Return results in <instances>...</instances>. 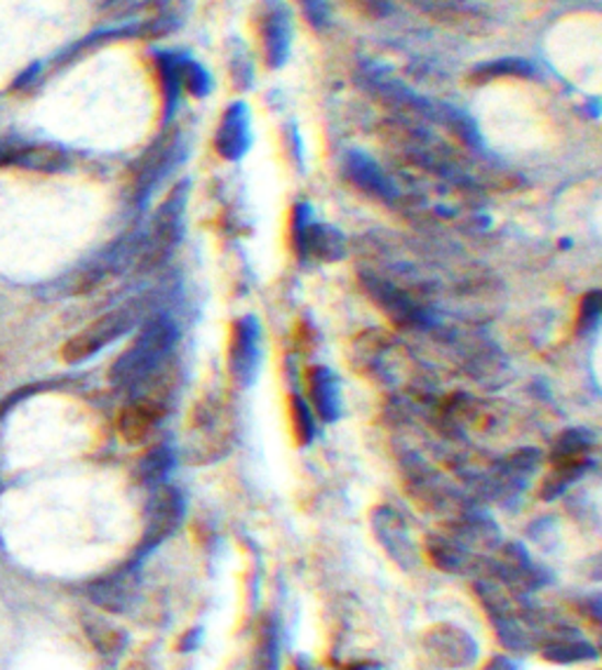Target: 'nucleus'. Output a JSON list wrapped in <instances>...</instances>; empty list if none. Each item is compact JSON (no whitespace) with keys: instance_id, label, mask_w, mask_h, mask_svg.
Here are the masks:
<instances>
[{"instance_id":"obj_1","label":"nucleus","mask_w":602,"mask_h":670,"mask_svg":"<svg viewBox=\"0 0 602 670\" xmlns=\"http://www.w3.org/2000/svg\"><path fill=\"white\" fill-rule=\"evenodd\" d=\"M177 341L174 325L168 318H156L144 325V330L111 367V382L141 394H166L172 390L177 367L172 349Z\"/></svg>"},{"instance_id":"obj_2","label":"nucleus","mask_w":602,"mask_h":670,"mask_svg":"<svg viewBox=\"0 0 602 670\" xmlns=\"http://www.w3.org/2000/svg\"><path fill=\"white\" fill-rule=\"evenodd\" d=\"M236 443V417L219 398H201L186 421V462L213 464L231 452Z\"/></svg>"},{"instance_id":"obj_3","label":"nucleus","mask_w":602,"mask_h":670,"mask_svg":"<svg viewBox=\"0 0 602 670\" xmlns=\"http://www.w3.org/2000/svg\"><path fill=\"white\" fill-rule=\"evenodd\" d=\"M137 320V310L133 306H121L113 308L109 314L100 316L94 322H90L86 330H80L76 337L67 341V347L61 349L64 361L76 365L86 363L92 355L106 349L113 341L121 339L125 332L133 330V325Z\"/></svg>"},{"instance_id":"obj_4","label":"nucleus","mask_w":602,"mask_h":670,"mask_svg":"<svg viewBox=\"0 0 602 670\" xmlns=\"http://www.w3.org/2000/svg\"><path fill=\"white\" fill-rule=\"evenodd\" d=\"M156 492L151 495L149 506H146V525L141 544L137 548V555H149L154 548H158L168 536L174 534V530L182 525L184 520V497L179 489L158 485L154 487Z\"/></svg>"},{"instance_id":"obj_5","label":"nucleus","mask_w":602,"mask_h":670,"mask_svg":"<svg viewBox=\"0 0 602 670\" xmlns=\"http://www.w3.org/2000/svg\"><path fill=\"white\" fill-rule=\"evenodd\" d=\"M421 645H424L429 659L441 668L459 670V668L474 666L478 661L476 637H470V633H466L459 626H452V624L433 626L427 631Z\"/></svg>"},{"instance_id":"obj_6","label":"nucleus","mask_w":602,"mask_h":670,"mask_svg":"<svg viewBox=\"0 0 602 670\" xmlns=\"http://www.w3.org/2000/svg\"><path fill=\"white\" fill-rule=\"evenodd\" d=\"M487 567H490V579L507 586L509 591L518 595H525L544 583L542 569H536L527 558V553L515 544L503 546L499 558L487 563Z\"/></svg>"},{"instance_id":"obj_7","label":"nucleus","mask_w":602,"mask_h":670,"mask_svg":"<svg viewBox=\"0 0 602 670\" xmlns=\"http://www.w3.org/2000/svg\"><path fill=\"white\" fill-rule=\"evenodd\" d=\"M372 527L377 534L379 544L388 550L390 558H394L400 567L410 569L417 563V548L412 544V536L405 520L400 518L398 511L388 509V506H379L377 511L372 513Z\"/></svg>"},{"instance_id":"obj_8","label":"nucleus","mask_w":602,"mask_h":670,"mask_svg":"<svg viewBox=\"0 0 602 670\" xmlns=\"http://www.w3.org/2000/svg\"><path fill=\"white\" fill-rule=\"evenodd\" d=\"M182 212H184V195L174 193L170 201H166L158 209L156 222H154V231L149 236V242H146L144 250V264L154 266L158 261L166 257L172 245L179 240V234H182Z\"/></svg>"},{"instance_id":"obj_9","label":"nucleus","mask_w":602,"mask_h":670,"mask_svg":"<svg viewBox=\"0 0 602 670\" xmlns=\"http://www.w3.org/2000/svg\"><path fill=\"white\" fill-rule=\"evenodd\" d=\"M405 480H408L410 495L421 503V509L443 513L459 503L457 492H454L441 476H435V473L424 464L412 462L408 473H405Z\"/></svg>"},{"instance_id":"obj_10","label":"nucleus","mask_w":602,"mask_h":670,"mask_svg":"<svg viewBox=\"0 0 602 670\" xmlns=\"http://www.w3.org/2000/svg\"><path fill=\"white\" fill-rule=\"evenodd\" d=\"M166 415L168 405L149 398H133V402H127L118 417V433L127 445H141L156 433Z\"/></svg>"},{"instance_id":"obj_11","label":"nucleus","mask_w":602,"mask_h":670,"mask_svg":"<svg viewBox=\"0 0 602 670\" xmlns=\"http://www.w3.org/2000/svg\"><path fill=\"white\" fill-rule=\"evenodd\" d=\"M542 659L550 663H583L598 659V649L575 628H550L539 645Z\"/></svg>"},{"instance_id":"obj_12","label":"nucleus","mask_w":602,"mask_h":670,"mask_svg":"<svg viewBox=\"0 0 602 670\" xmlns=\"http://www.w3.org/2000/svg\"><path fill=\"white\" fill-rule=\"evenodd\" d=\"M90 600L96 604V607H102L106 612H125L129 610V604L135 602L137 595V577L135 569H118L113 571V575L96 579L90 588H88Z\"/></svg>"},{"instance_id":"obj_13","label":"nucleus","mask_w":602,"mask_h":670,"mask_svg":"<svg viewBox=\"0 0 602 670\" xmlns=\"http://www.w3.org/2000/svg\"><path fill=\"white\" fill-rule=\"evenodd\" d=\"M438 24L464 31H482L487 24L485 14L468 0H408Z\"/></svg>"},{"instance_id":"obj_14","label":"nucleus","mask_w":602,"mask_h":670,"mask_svg":"<svg viewBox=\"0 0 602 670\" xmlns=\"http://www.w3.org/2000/svg\"><path fill=\"white\" fill-rule=\"evenodd\" d=\"M262 38H264V57L269 67H281L287 57V47L292 38L289 12L283 0H266L264 20H262Z\"/></svg>"},{"instance_id":"obj_15","label":"nucleus","mask_w":602,"mask_h":670,"mask_svg":"<svg viewBox=\"0 0 602 670\" xmlns=\"http://www.w3.org/2000/svg\"><path fill=\"white\" fill-rule=\"evenodd\" d=\"M427 553L429 560L438 567L447 571V575H464V571H474L480 567L478 555L464 548L457 538L445 534H431L427 538Z\"/></svg>"},{"instance_id":"obj_16","label":"nucleus","mask_w":602,"mask_h":670,"mask_svg":"<svg viewBox=\"0 0 602 670\" xmlns=\"http://www.w3.org/2000/svg\"><path fill=\"white\" fill-rule=\"evenodd\" d=\"M10 166L31 172H61L69 166V156L57 144H20L14 146Z\"/></svg>"},{"instance_id":"obj_17","label":"nucleus","mask_w":602,"mask_h":670,"mask_svg":"<svg viewBox=\"0 0 602 670\" xmlns=\"http://www.w3.org/2000/svg\"><path fill=\"white\" fill-rule=\"evenodd\" d=\"M217 151L229 160H236L248 151V109L242 104H236L224 113L217 133Z\"/></svg>"},{"instance_id":"obj_18","label":"nucleus","mask_w":602,"mask_h":670,"mask_svg":"<svg viewBox=\"0 0 602 670\" xmlns=\"http://www.w3.org/2000/svg\"><path fill=\"white\" fill-rule=\"evenodd\" d=\"M248 670H281V628L273 616L262 618L257 628Z\"/></svg>"},{"instance_id":"obj_19","label":"nucleus","mask_w":602,"mask_h":670,"mask_svg":"<svg viewBox=\"0 0 602 670\" xmlns=\"http://www.w3.org/2000/svg\"><path fill=\"white\" fill-rule=\"evenodd\" d=\"M231 372L234 377L246 379V374H252L257 363V332L250 320H240L234 325L231 332Z\"/></svg>"},{"instance_id":"obj_20","label":"nucleus","mask_w":602,"mask_h":670,"mask_svg":"<svg viewBox=\"0 0 602 670\" xmlns=\"http://www.w3.org/2000/svg\"><path fill=\"white\" fill-rule=\"evenodd\" d=\"M174 146L177 141L172 137L170 139L162 137L154 149H149V154L141 158L139 170H137V191L139 193H149V189H154L158 179H162V174L168 172L172 156L177 151Z\"/></svg>"},{"instance_id":"obj_21","label":"nucleus","mask_w":602,"mask_h":670,"mask_svg":"<svg viewBox=\"0 0 602 670\" xmlns=\"http://www.w3.org/2000/svg\"><path fill=\"white\" fill-rule=\"evenodd\" d=\"M591 459H575V462H550V470L539 487V497L550 501L560 497L565 489L577 482L586 470H589Z\"/></svg>"},{"instance_id":"obj_22","label":"nucleus","mask_w":602,"mask_h":670,"mask_svg":"<svg viewBox=\"0 0 602 670\" xmlns=\"http://www.w3.org/2000/svg\"><path fill=\"white\" fill-rule=\"evenodd\" d=\"M86 633L90 637V643L94 645V649L104 654L109 659H116L118 654H123L125 645H127V635L118 628L109 624L104 618H94L90 616L86 621Z\"/></svg>"},{"instance_id":"obj_23","label":"nucleus","mask_w":602,"mask_h":670,"mask_svg":"<svg viewBox=\"0 0 602 670\" xmlns=\"http://www.w3.org/2000/svg\"><path fill=\"white\" fill-rule=\"evenodd\" d=\"M308 388L316 402V410L322 419H334L339 412V398H337V384L328 370H311L308 372Z\"/></svg>"},{"instance_id":"obj_24","label":"nucleus","mask_w":602,"mask_h":670,"mask_svg":"<svg viewBox=\"0 0 602 670\" xmlns=\"http://www.w3.org/2000/svg\"><path fill=\"white\" fill-rule=\"evenodd\" d=\"M172 464L174 456L168 447H154L146 452L137 464V480L146 487H158L172 470Z\"/></svg>"},{"instance_id":"obj_25","label":"nucleus","mask_w":602,"mask_h":670,"mask_svg":"<svg viewBox=\"0 0 602 670\" xmlns=\"http://www.w3.org/2000/svg\"><path fill=\"white\" fill-rule=\"evenodd\" d=\"M593 438L586 431H567L563 433L550 450V462H575L591 459Z\"/></svg>"},{"instance_id":"obj_26","label":"nucleus","mask_w":602,"mask_h":670,"mask_svg":"<svg viewBox=\"0 0 602 670\" xmlns=\"http://www.w3.org/2000/svg\"><path fill=\"white\" fill-rule=\"evenodd\" d=\"M349 174L353 182L370 191V193H377V195H388L390 193V186L384 179V174L374 168V162H370L367 158L363 156H353L351 162H349Z\"/></svg>"},{"instance_id":"obj_27","label":"nucleus","mask_w":602,"mask_h":670,"mask_svg":"<svg viewBox=\"0 0 602 670\" xmlns=\"http://www.w3.org/2000/svg\"><path fill=\"white\" fill-rule=\"evenodd\" d=\"M503 76H518V78L532 76L530 61H523V59L490 61V64H485V67H480L478 71H474V76H470V80H474V83H487V80L503 78Z\"/></svg>"},{"instance_id":"obj_28","label":"nucleus","mask_w":602,"mask_h":670,"mask_svg":"<svg viewBox=\"0 0 602 670\" xmlns=\"http://www.w3.org/2000/svg\"><path fill=\"white\" fill-rule=\"evenodd\" d=\"M289 417H292V431H295L297 445H308L316 435V427H314V417L308 412V407L302 398H292L289 400Z\"/></svg>"},{"instance_id":"obj_29","label":"nucleus","mask_w":602,"mask_h":670,"mask_svg":"<svg viewBox=\"0 0 602 670\" xmlns=\"http://www.w3.org/2000/svg\"><path fill=\"white\" fill-rule=\"evenodd\" d=\"M179 86L186 88L195 96H203L209 90V76L198 61L179 59Z\"/></svg>"},{"instance_id":"obj_30","label":"nucleus","mask_w":602,"mask_h":670,"mask_svg":"<svg viewBox=\"0 0 602 670\" xmlns=\"http://www.w3.org/2000/svg\"><path fill=\"white\" fill-rule=\"evenodd\" d=\"M302 8H304V14L306 20L314 24V29H325L328 26V5H325V0H302Z\"/></svg>"},{"instance_id":"obj_31","label":"nucleus","mask_w":602,"mask_h":670,"mask_svg":"<svg viewBox=\"0 0 602 670\" xmlns=\"http://www.w3.org/2000/svg\"><path fill=\"white\" fill-rule=\"evenodd\" d=\"M600 316V294L593 292L589 294V297L583 299V308H581V320H583V327L589 322H595Z\"/></svg>"},{"instance_id":"obj_32","label":"nucleus","mask_w":602,"mask_h":670,"mask_svg":"<svg viewBox=\"0 0 602 670\" xmlns=\"http://www.w3.org/2000/svg\"><path fill=\"white\" fill-rule=\"evenodd\" d=\"M357 8H361V12L370 14V18H384V14L390 12V5L388 0H355Z\"/></svg>"},{"instance_id":"obj_33","label":"nucleus","mask_w":602,"mask_h":670,"mask_svg":"<svg viewBox=\"0 0 602 670\" xmlns=\"http://www.w3.org/2000/svg\"><path fill=\"white\" fill-rule=\"evenodd\" d=\"M480 670H520V666L513 659L503 657V654H495V657L485 661V666Z\"/></svg>"},{"instance_id":"obj_34","label":"nucleus","mask_w":602,"mask_h":670,"mask_svg":"<svg viewBox=\"0 0 602 670\" xmlns=\"http://www.w3.org/2000/svg\"><path fill=\"white\" fill-rule=\"evenodd\" d=\"M198 643H201V631H193V635H184L182 640H179V651H191V649H195L198 647Z\"/></svg>"},{"instance_id":"obj_35","label":"nucleus","mask_w":602,"mask_h":670,"mask_svg":"<svg viewBox=\"0 0 602 670\" xmlns=\"http://www.w3.org/2000/svg\"><path fill=\"white\" fill-rule=\"evenodd\" d=\"M344 670H382V666L379 663H372V661H357V663L347 666Z\"/></svg>"},{"instance_id":"obj_36","label":"nucleus","mask_w":602,"mask_h":670,"mask_svg":"<svg viewBox=\"0 0 602 670\" xmlns=\"http://www.w3.org/2000/svg\"><path fill=\"white\" fill-rule=\"evenodd\" d=\"M292 670H316V666L308 661L306 657H297L295 663H292Z\"/></svg>"}]
</instances>
